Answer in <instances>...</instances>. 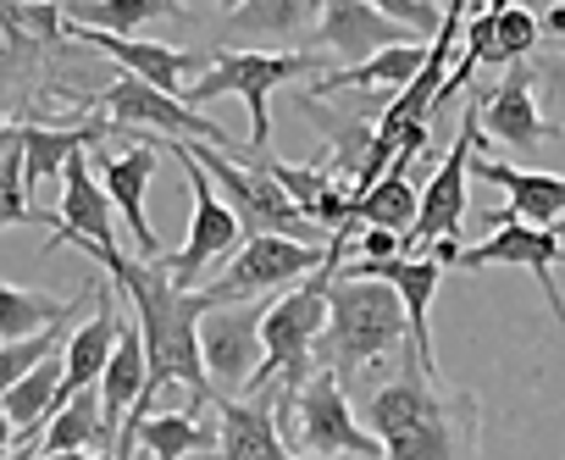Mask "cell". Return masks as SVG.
I'll use <instances>...</instances> for the list:
<instances>
[{
    "label": "cell",
    "instance_id": "6da1fadb",
    "mask_svg": "<svg viewBox=\"0 0 565 460\" xmlns=\"http://www.w3.org/2000/svg\"><path fill=\"white\" fill-rule=\"evenodd\" d=\"M366 421L383 460H477V394L427 377L416 350H405L394 383L366 394Z\"/></svg>",
    "mask_w": 565,
    "mask_h": 460
},
{
    "label": "cell",
    "instance_id": "7a4b0ae2",
    "mask_svg": "<svg viewBox=\"0 0 565 460\" xmlns=\"http://www.w3.org/2000/svg\"><path fill=\"white\" fill-rule=\"evenodd\" d=\"M328 328L317 333V366L333 372L339 383L361 377L366 366L388 361L394 350H411L405 306L388 284H344L333 278L328 289Z\"/></svg>",
    "mask_w": 565,
    "mask_h": 460
},
{
    "label": "cell",
    "instance_id": "3957f363",
    "mask_svg": "<svg viewBox=\"0 0 565 460\" xmlns=\"http://www.w3.org/2000/svg\"><path fill=\"white\" fill-rule=\"evenodd\" d=\"M161 150L189 156V161L222 189V200H227V211L238 216V234H244V239L282 234V239L311 245V216L277 189V178L260 167V150H249V156H238V161H227L216 145H200V139H167Z\"/></svg>",
    "mask_w": 565,
    "mask_h": 460
},
{
    "label": "cell",
    "instance_id": "277c9868",
    "mask_svg": "<svg viewBox=\"0 0 565 460\" xmlns=\"http://www.w3.org/2000/svg\"><path fill=\"white\" fill-rule=\"evenodd\" d=\"M311 73L322 78V56L317 51H216L211 67L178 100L194 111V106H211L222 95H238L249 106V150H266V139H271V111H266L271 89L300 84Z\"/></svg>",
    "mask_w": 565,
    "mask_h": 460
},
{
    "label": "cell",
    "instance_id": "5b68a950",
    "mask_svg": "<svg viewBox=\"0 0 565 460\" xmlns=\"http://www.w3.org/2000/svg\"><path fill=\"white\" fill-rule=\"evenodd\" d=\"M322 328H328V295L311 278L300 289H289L282 300H271L266 317H260V350L266 355H260V366H255L244 394L277 388V410L289 405L306 388V377L317 372V333Z\"/></svg>",
    "mask_w": 565,
    "mask_h": 460
},
{
    "label": "cell",
    "instance_id": "8992f818",
    "mask_svg": "<svg viewBox=\"0 0 565 460\" xmlns=\"http://www.w3.org/2000/svg\"><path fill=\"white\" fill-rule=\"evenodd\" d=\"M277 432H289L306 460H383V443L361 427L344 383L333 372H311L306 388L277 410Z\"/></svg>",
    "mask_w": 565,
    "mask_h": 460
},
{
    "label": "cell",
    "instance_id": "52a82bcc",
    "mask_svg": "<svg viewBox=\"0 0 565 460\" xmlns=\"http://www.w3.org/2000/svg\"><path fill=\"white\" fill-rule=\"evenodd\" d=\"M73 106H89V117L111 122V128H156L167 139H200V145H233V133L222 122H211L205 111H189L183 100L150 89L134 73H117L100 95H67Z\"/></svg>",
    "mask_w": 565,
    "mask_h": 460
},
{
    "label": "cell",
    "instance_id": "ba28073f",
    "mask_svg": "<svg viewBox=\"0 0 565 460\" xmlns=\"http://www.w3.org/2000/svg\"><path fill=\"white\" fill-rule=\"evenodd\" d=\"M482 145V100L466 106L460 117V133H455V150L438 161V172L427 178L422 189V205H416V227L399 239V256L405 261H422L438 239H455L460 222H466V178H471V156Z\"/></svg>",
    "mask_w": 565,
    "mask_h": 460
},
{
    "label": "cell",
    "instance_id": "9c48e42d",
    "mask_svg": "<svg viewBox=\"0 0 565 460\" xmlns=\"http://www.w3.org/2000/svg\"><path fill=\"white\" fill-rule=\"evenodd\" d=\"M322 261H328V245H300V239H282V234H260V239L238 245L227 272L216 284H205V295H211V306L255 300L266 289H289V284L311 278Z\"/></svg>",
    "mask_w": 565,
    "mask_h": 460
},
{
    "label": "cell",
    "instance_id": "30bf717a",
    "mask_svg": "<svg viewBox=\"0 0 565 460\" xmlns=\"http://www.w3.org/2000/svg\"><path fill=\"white\" fill-rule=\"evenodd\" d=\"M455 267H466V272H477V267H526L537 278V289L548 295L554 322H565V295L554 289V267H565V222L532 227V222H515V216H493V234L482 245L460 250Z\"/></svg>",
    "mask_w": 565,
    "mask_h": 460
},
{
    "label": "cell",
    "instance_id": "8fae6325",
    "mask_svg": "<svg viewBox=\"0 0 565 460\" xmlns=\"http://www.w3.org/2000/svg\"><path fill=\"white\" fill-rule=\"evenodd\" d=\"M260 317L266 306L255 300H233V306H211L200 317V361L211 377V394H244L255 366H260Z\"/></svg>",
    "mask_w": 565,
    "mask_h": 460
},
{
    "label": "cell",
    "instance_id": "7c38bea8",
    "mask_svg": "<svg viewBox=\"0 0 565 460\" xmlns=\"http://www.w3.org/2000/svg\"><path fill=\"white\" fill-rule=\"evenodd\" d=\"M167 156H178V150H167ZM178 161H183V172H189L194 211H189V239H183V250H178V256H167V272H172V284H178V289H194V278H200L211 261H222L227 250H238V245H244V234H238V216L227 211V200L216 194V183H211L189 156H178Z\"/></svg>",
    "mask_w": 565,
    "mask_h": 460
},
{
    "label": "cell",
    "instance_id": "4fadbf2b",
    "mask_svg": "<svg viewBox=\"0 0 565 460\" xmlns=\"http://www.w3.org/2000/svg\"><path fill=\"white\" fill-rule=\"evenodd\" d=\"M216 460H306L277 432V388L266 394H211Z\"/></svg>",
    "mask_w": 565,
    "mask_h": 460
},
{
    "label": "cell",
    "instance_id": "5bb4252c",
    "mask_svg": "<svg viewBox=\"0 0 565 460\" xmlns=\"http://www.w3.org/2000/svg\"><path fill=\"white\" fill-rule=\"evenodd\" d=\"M62 34V0H0V106L12 100L18 78L34 73Z\"/></svg>",
    "mask_w": 565,
    "mask_h": 460
},
{
    "label": "cell",
    "instance_id": "9a60e30c",
    "mask_svg": "<svg viewBox=\"0 0 565 460\" xmlns=\"http://www.w3.org/2000/svg\"><path fill=\"white\" fill-rule=\"evenodd\" d=\"M89 161H100V189L111 194L117 216L128 222L139 261H161L167 245H161V234H156L150 216H145V189H150V178H156V167H161V145L150 139V145H134V150H122V156H111V161H106V156H89Z\"/></svg>",
    "mask_w": 565,
    "mask_h": 460
},
{
    "label": "cell",
    "instance_id": "2e32d148",
    "mask_svg": "<svg viewBox=\"0 0 565 460\" xmlns=\"http://www.w3.org/2000/svg\"><path fill=\"white\" fill-rule=\"evenodd\" d=\"M317 40H322L328 51H339L350 67H361V62H372L377 51H394V45H422L416 29L383 18L377 7H366V0H322Z\"/></svg>",
    "mask_w": 565,
    "mask_h": 460
},
{
    "label": "cell",
    "instance_id": "e0dca14e",
    "mask_svg": "<svg viewBox=\"0 0 565 460\" xmlns=\"http://www.w3.org/2000/svg\"><path fill=\"white\" fill-rule=\"evenodd\" d=\"M78 45H89V51H100V56H111L122 73H134V78H145L150 89H161V95H183L211 62L205 56H194V51H172V45H156V40H117V34H95V29H67Z\"/></svg>",
    "mask_w": 565,
    "mask_h": 460
},
{
    "label": "cell",
    "instance_id": "ac0fdd59",
    "mask_svg": "<svg viewBox=\"0 0 565 460\" xmlns=\"http://www.w3.org/2000/svg\"><path fill=\"white\" fill-rule=\"evenodd\" d=\"M477 100H482V133H488L493 145L537 150L543 133H548V139L559 133L554 122H543V111H537V100H532V67H510V73L499 78V89H488V95H477Z\"/></svg>",
    "mask_w": 565,
    "mask_h": 460
},
{
    "label": "cell",
    "instance_id": "d6986e66",
    "mask_svg": "<svg viewBox=\"0 0 565 460\" xmlns=\"http://www.w3.org/2000/svg\"><path fill=\"white\" fill-rule=\"evenodd\" d=\"M95 388H100V432H106V443L117 454V438H122L134 405L145 399V333H139L134 317L117 322V350H111V361H106Z\"/></svg>",
    "mask_w": 565,
    "mask_h": 460
},
{
    "label": "cell",
    "instance_id": "ffe728a7",
    "mask_svg": "<svg viewBox=\"0 0 565 460\" xmlns=\"http://www.w3.org/2000/svg\"><path fill=\"white\" fill-rule=\"evenodd\" d=\"M322 0H238L222 18V51H255V45H289L295 34L317 29Z\"/></svg>",
    "mask_w": 565,
    "mask_h": 460
},
{
    "label": "cell",
    "instance_id": "44dd1931",
    "mask_svg": "<svg viewBox=\"0 0 565 460\" xmlns=\"http://www.w3.org/2000/svg\"><path fill=\"white\" fill-rule=\"evenodd\" d=\"M117 322H122L117 295L106 289V278H95V311H89L84 328H73V339L62 350V399H73L78 388H95L100 383V372H106V361L117 350Z\"/></svg>",
    "mask_w": 565,
    "mask_h": 460
},
{
    "label": "cell",
    "instance_id": "7402d4cb",
    "mask_svg": "<svg viewBox=\"0 0 565 460\" xmlns=\"http://www.w3.org/2000/svg\"><path fill=\"white\" fill-rule=\"evenodd\" d=\"M471 178L499 183L510 194V216L515 222H532V227L565 222V178L559 172H532V167H504V161L471 156Z\"/></svg>",
    "mask_w": 565,
    "mask_h": 460
},
{
    "label": "cell",
    "instance_id": "603a6c76",
    "mask_svg": "<svg viewBox=\"0 0 565 460\" xmlns=\"http://www.w3.org/2000/svg\"><path fill=\"white\" fill-rule=\"evenodd\" d=\"M111 211H117V205H111V194L100 189L89 150L73 156V161L62 167V211H51V227H62V234H78V239H89V245H117Z\"/></svg>",
    "mask_w": 565,
    "mask_h": 460
},
{
    "label": "cell",
    "instance_id": "cb8c5ba5",
    "mask_svg": "<svg viewBox=\"0 0 565 460\" xmlns=\"http://www.w3.org/2000/svg\"><path fill=\"white\" fill-rule=\"evenodd\" d=\"M23 133V183H45V178H62V167L95 145H106L117 128L89 117V122H62V128H45V122H18Z\"/></svg>",
    "mask_w": 565,
    "mask_h": 460
},
{
    "label": "cell",
    "instance_id": "d4e9b609",
    "mask_svg": "<svg viewBox=\"0 0 565 460\" xmlns=\"http://www.w3.org/2000/svg\"><path fill=\"white\" fill-rule=\"evenodd\" d=\"M134 449H145L150 460H189L200 449H216V427H205L200 410H161L117 438V460H134Z\"/></svg>",
    "mask_w": 565,
    "mask_h": 460
},
{
    "label": "cell",
    "instance_id": "484cf974",
    "mask_svg": "<svg viewBox=\"0 0 565 460\" xmlns=\"http://www.w3.org/2000/svg\"><path fill=\"white\" fill-rule=\"evenodd\" d=\"M427 62V45H394V51H377L372 62L361 67H339V73H322L306 84V100H328L339 89H405Z\"/></svg>",
    "mask_w": 565,
    "mask_h": 460
},
{
    "label": "cell",
    "instance_id": "4316f807",
    "mask_svg": "<svg viewBox=\"0 0 565 460\" xmlns=\"http://www.w3.org/2000/svg\"><path fill=\"white\" fill-rule=\"evenodd\" d=\"M62 18H67V29H95V34L139 40V29H150L156 18H178V7H172V0H67Z\"/></svg>",
    "mask_w": 565,
    "mask_h": 460
},
{
    "label": "cell",
    "instance_id": "83f0119b",
    "mask_svg": "<svg viewBox=\"0 0 565 460\" xmlns=\"http://www.w3.org/2000/svg\"><path fill=\"white\" fill-rule=\"evenodd\" d=\"M62 449H100L111 454L106 432H100V388H78L73 399H62L40 432V454H62Z\"/></svg>",
    "mask_w": 565,
    "mask_h": 460
},
{
    "label": "cell",
    "instance_id": "f1b7e54d",
    "mask_svg": "<svg viewBox=\"0 0 565 460\" xmlns=\"http://www.w3.org/2000/svg\"><path fill=\"white\" fill-rule=\"evenodd\" d=\"M416 183L405 178V161H394L366 194H355V222L361 227H383V234H411L416 227Z\"/></svg>",
    "mask_w": 565,
    "mask_h": 460
},
{
    "label": "cell",
    "instance_id": "f546056e",
    "mask_svg": "<svg viewBox=\"0 0 565 460\" xmlns=\"http://www.w3.org/2000/svg\"><path fill=\"white\" fill-rule=\"evenodd\" d=\"M56 399H62V350L51 361H40L12 394H0V405H7V416L18 427V438H40L45 421H51V410H56Z\"/></svg>",
    "mask_w": 565,
    "mask_h": 460
},
{
    "label": "cell",
    "instance_id": "4dcf8cb0",
    "mask_svg": "<svg viewBox=\"0 0 565 460\" xmlns=\"http://www.w3.org/2000/svg\"><path fill=\"white\" fill-rule=\"evenodd\" d=\"M78 300H56L45 289H12L0 284V344H18V339H34L45 328H56Z\"/></svg>",
    "mask_w": 565,
    "mask_h": 460
},
{
    "label": "cell",
    "instance_id": "1f68e13d",
    "mask_svg": "<svg viewBox=\"0 0 565 460\" xmlns=\"http://www.w3.org/2000/svg\"><path fill=\"white\" fill-rule=\"evenodd\" d=\"M18 222H45L51 227V211H34L29 205V183H23V133L18 122H0V234Z\"/></svg>",
    "mask_w": 565,
    "mask_h": 460
},
{
    "label": "cell",
    "instance_id": "d6a6232c",
    "mask_svg": "<svg viewBox=\"0 0 565 460\" xmlns=\"http://www.w3.org/2000/svg\"><path fill=\"white\" fill-rule=\"evenodd\" d=\"M537 40H543V29H537V18L526 7L493 12V67H521L537 51Z\"/></svg>",
    "mask_w": 565,
    "mask_h": 460
},
{
    "label": "cell",
    "instance_id": "836d02e7",
    "mask_svg": "<svg viewBox=\"0 0 565 460\" xmlns=\"http://www.w3.org/2000/svg\"><path fill=\"white\" fill-rule=\"evenodd\" d=\"M366 7H377L383 18H394V23H405V29H416V34H438V23H444V12L433 7V0H366Z\"/></svg>",
    "mask_w": 565,
    "mask_h": 460
},
{
    "label": "cell",
    "instance_id": "e575fe53",
    "mask_svg": "<svg viewBox=\"0 0 565 460\" xmlns=\"http://www.w3.org/2000/svg\"><path fill=\"white\" fill-rule=\"evenodd\" d=\"M399 239H405V234H383V227H361V234H355V256L388 261V256H399Z\"/></svg>",
    "mask_w": 565,
    "mask_h": 460
},
{
    "label": "cell",
    "instance_id": "d590c367",
    "mask_svg": "<svg viewBox=\"0 0 565 460\" xmlns=\"http://www.w3.org/2000/svg\"><path fill=\"white\" fill-rule=\"evenodd\" d=\"M537 29H543V34H565V7H548V12L537 18Z\"/></svg>",
    "mask_w": 565,
    "mask_h": 460
},
{
    "label": "cell",
    "instance_id": "8d00e7d4",
    "mask_svg": "<svg viewBox=\"0 0 565 460\" xmlns=\"http://www.w3.org/2000/svg\"><path fill=\"white\" fill-rule=\"evenodd\" d=\"M12 438H18V427H12L7 405H0V454H12Z\"/></svg>",
    "mask_w": 565,
    "mask_h": 460
},
{
    "label": "cell",
    "instance_id": "74e56055",
    "mask_svg": "<svg viewBox=\"0 0 565 460\" xmlns=\"http://www.w3.org/2000/svg\"><path fill=\"white\" fill-rule=\"evenodd\" d=\"M0 460H40V438H18V454H0Z\"/></svg>",
    "mask_w": 565,
    "mask_h": 460
},
{
    "label": "cell",
    "instance_id": "f35d334b",
    "mask_svg": "<svg viewBox=\"0 0 565 460\" xmlns=\"http://www.w3.org/2000/svg\"><path fill=\"white\" fill-rule=\"evenodd\" d=\"M40 460H89L84 449H62V454H40Z\"/></svg>",
    "mask_w": 565,
    "mask_h": 460
},
{
    "label": "cell",
    "instance_id": "ab89813d",
    "mask_svg": "<svg viewBox=\"0 0 565 460\" xmlns=\"http://www.w3.org/2000/svg\"><path fill=\"white\" fill-rule=\"evenodd\" d=\"M504 7H515V0H488V12H504Z\"/></svg>",
    "mask_w": 565,
    "mask_h": 460
},
{
    "label": "cell",
    "instance_id": "60d3db41",
    "mask_svg": "<svg viewBox=\"0 0 565 460\" xmlns=\"http://www.w3.org/2000/svg\"><path fill=\"white\" fill-rule=\"evenodd\" d=\"M172 7H183V0H172ZM233 7H238V0H227V12H233Z\"/></svg>",
    "mask_w": 565,
    "mask_h": 460
},
{
    "label": "cell",
    "instance_id": "b9f144b4",
    "mask_svg": "<svg viewBox=\"0 0 565 460\" xmlns=\"http://www.w3.org/2000/svg\"><path fill=\"white\" fill-rule=\"evenodd\" d=\"M89 460H117V454H89Z\"/></svg>",
    "mask_w": 565,
    "mask_h": 460
}]
</instances>
